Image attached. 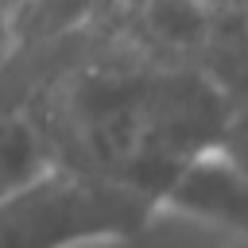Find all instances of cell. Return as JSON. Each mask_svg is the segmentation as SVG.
<instances>
[{
    "label": "cell",
    "mask_w": 248,
    "mask_h": 248,
    "mask_svg": "<svg viewBox=\"0 0 248 248\" xmlns=\"http://www.w3.org/2000/svg\"><path fill=\"white\" fill-rule=\"evenodd\" d=\"M229 97L190 66L140 50L70 66L27 89L50 163L163 198L170 178L217 143Z\"/></svg>",
    "instance_id": "obj_1"
},
{
    "label": "cell",
    "mask_w": 248,
    "mask_h": 248,
    "mask_svg": "<svg viewBox=\"0 0 248 248\" xmlns=\"http://www.w3.org/2000/svg\"><path fill=\"white\" fill-rule=\"evenodd\" d=\"M159 202L62 163L0 194V248H93L136 240Z\"/></svg>",
    "instance_id": "obj_2"
},
{
    "label": "cell",
    "mask_w": 248,
    "mask_h": 248,
    "mask_svg": "<svg viewBox=\"0 0 248 248\" xmlns=\"http://www.w3.org/2000/svg\"><path fill=\"white\" fill-rule=\"evenodd\" d=\"M159 209L194 217L209 229L232 232L248 244V174H240L213 147L190 159L159 198Z\"/></svg>",
    "instance_id": "obj_3"
},
{
    "label": "cell",
    "mask_w": 248,
    "mask_h": 248,
    "mask_svg": "<svg viewBox=\"0 0 248 248\" xmlns=\"http://www.w3.org/2000/svg\"><path fill=\"white\" fill-rule=\"evenodd\" d=\"M50 167L46 143L27 112V93L0 101V194Z\"/></svg>",
    "instance_id": "obj_4"
},
{
    "label": "cell",
    "mask_w": 248,
    "mask_h": 248,
    "mask_svg": "<svg viewBox=\"0 0 248 248\" xmlns=\"http://www.w3.org/2000/svg\"><path fill=\"white\" fill-rule=\"evenodd\" d=\"M213 151L221 159H229L240 174H248V101H240V105L229 108V116H225V124L217 132Z\"/></svg>",
    "instance_id": "obj_5"
},
{
    "label": "cell",
    "mask_w": 248,
    "mask_h": 248,
    "mask_svg": "<svg viewBox=\"0 0 248 248\" xmlns=\"http://www.w3.org/2000/svg\"><path fill=\"white\" fill-rule=\"evenodd\" d=\"M205 4H213V8H221V12H236V8H244L248 0H205Z\"/></svg>",
    "instance_id": "obj_6"
},
{
    "label": "cell",
    "mask_w": 248,
    "mask_h": 248,
    "mask_svg": "<svg viewBox=\"0 0 248 248\" xmlns=\"http://www.w3.org/2000/svg\"><path fill=\"white\" fill-rule=\"evenodd\" d=\"M16 4H19V0H0V16H4V12H12Z\"/></svg>",
    "instance_id": "obj_7"
}]
</instances>
